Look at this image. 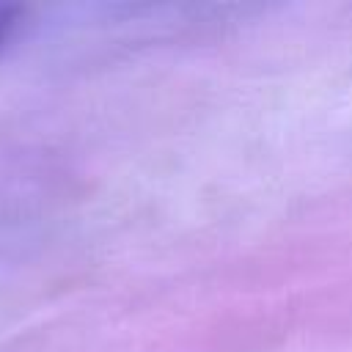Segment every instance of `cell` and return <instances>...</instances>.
Listing matches in <instances>:
<instances>
[{
    "label": "cell",
    "mask_w": 352,
    "mask_h": 352,
    "mask_svg": "<svg viewBox=\"0 0 352 352\" xmlns=\"http://www.w3.org/2000/svg\"><path fill=\"white\" fill-rule=\"evenodd\" d=\"M16 16H19V8H16V6L0 3V47H3V41L8 38V33L14 30V25H16Z\"/></svg>",
    "instance_id": "obj_1"
}]
</instances>
